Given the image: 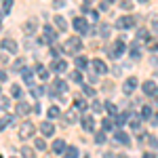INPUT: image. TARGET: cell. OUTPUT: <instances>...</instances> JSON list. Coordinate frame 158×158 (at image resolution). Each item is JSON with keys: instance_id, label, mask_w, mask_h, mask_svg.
<instances>
[{"instance_id": "1", "label": "cell", "mask_w": 158, "mask_h": 158, "mask_svg": "<svg viewBox=\"0 0 158 158\" xmlns=\"http://www.w3.org/2000/svg\"><path fill=\"white\" fill-rule=\"evenodd\" d=\"M124 51H127V44H124V38H120V40H114L108 47V55L112 59H118V57H122Z\"/></svg>"}, {"instance_id": "2", "label": "cell", "mask_w": 158, "mask_h": 158, "mask_svg": "<svg viewBox=\"0 0 158 158\" xmlns=\"http://www.w3.org/2000/svg\"><path fill=\"white\" fill-rule=\"evenodd\" d=\"M80 49H82V40H80V38H70V40H65V44H63V51H65L68 55H74V53H78Z\"/></svg>"}, {"instance_id": "3", "label": "cell", "mask_w": 158, "mask_h": 158, "mask_svg": "<svg viewBox=\"0 0 158 158\" xmlns=\"http://www.w3.org/2000/svg\"><path fill=\"white\" fill-rule=\"evenodd\" d=\"M34 131H36V124H34V122H23V124L19 127V137H21V139H30V137L34 135Z\"/></svg>"}, {"instance_id": "4", "label": "cell", "mask_w": 158, "mask_h": 158, "mask_svg": "<svg viewBox=\"0 0 158 158\" xmlns=\"http://www.w3.org/2000/svg\"><path fill=\"white\" fill-rule=\"evenodd\" d=\"M42 32H44V42H49V44H55L57 42V30L53 25H44Z\"/></svg>"}, {"instance_id": "5", "label": "cell", "mask_w": 158, "mask_h": 158, "mask_svg": "<svg viewBox=\"0 0 158 158\" xmlns=\"http://www.w3.org/2000/svg\"><path fill=\"white\" fill-rule=\"evenodd\" d=\"M74 30L80 32V34H89V32H91V27L86 25L85 17H74Z\"/></svg>"}, {"instance_id": "6", "label": "cell", "mask_w": 158, "mask_h": 158, "mask_svg": "<svg viewBox=\"0 0 158 158\" xmlns=\"http://www.w3.org/2000/svg\"><path fill=\"white\" fill-rule=\"evenodd\" d=\"M135 25V17H120V19H116V27L118 30H131Z\"/></svg>"}, {"instance_id": "7", "label": "cell", "mask_w": 158, "mask_h": 158, "mask_svg": "<svg viewBox=\"0 0 158 158\" xmlns=\"http://www.w3.org/2000/svg\"><path fill=\"white\" fill-rule=\"evenodd\" d=\"M91 65H93L95 74H99V76H101V74H108V65H106L101 59H93V63H91Z\"/></svg>"}, {"instance_id": "8", "label": "cell", "mask_w": 158, "mask_h": 158, "mask_svg": "<svg viewBox=\"0 0 158 158\" xmlns=\"http://www.w3.org/2000/svg\"><path fill=\"white\" fill-rule=\"evenodd\" d=\"M114 141H116V143H122V146H129V143H131L129 135L124 133V131H116V133H114Z\"/></svg>"}, {"instance_id": "9", "label": "cell", "mask_w": 158, "mask_h": 158, "mask_svg": "<svg viewBox=\"0 0 158 158\" xmlns=\"http://www.w3.org/2000/svg\"><path fill=\"white\" fill-rule=\"evenodd\" d=\"M156 82H154V80H148V82H143V85H141V91H143V95H154V93H156Z\"/></svg>"}, {"instance_id": "10", "label": "cell", "mask_w": 158, "mask_h": 158, "mask_svg": "<svg viewBox=\"0 0 158 158\" xmlns=\"http://www.w3.org/2000/svg\"><path fill=\"white\" fill-rule=\"evenodd\" d=\"M2 49H4V51H9V53H13V55H15L19 47H17V42H15V40L6 38V40H2Z\"/></svg>"}, {"instance_id": "11", "label": "cell", "mask_w": 158, "mask_h": 158, "mask_svg": "<svg viewBox=\"0 0 158 158\" xmlns=\"http://www.w3.org/2000/svg\"><path fill=\"white\" fill-rule=\"evenodd\" d=\"M82 129H85V131H95V120H93V116H89V114L82 116Z\"/></svg>"}, {"instance_id": "12", "label": "cell", "mask_w": 158, "mask_h": 158, "mask_svg": "<svg viewBox=\"0 0 158 158\" xmlns=\"http://www.w3.org/2000/svg\"><path fill=\"white\" fill-rule=\"evenodd\" d=\"M51 70H53V72H65V70H68V63L63 59H55L51 63Z\"/></svg>"}, {"instance_id": "13", "label": "cell", "mask_w": 158, "mask_h": 158, "mask_svg": "<svg viewBox=\"0 0 158 158\" xmlns=\"http://www.w3.org/2000/svg\"><path fill=\"white\" fill-rule=\"evenodd\" d=\"M40 131H42L44 137H51V135L55 133V124H53V122H42V124H40Z\"/></svg>"}, {"instance_id": "14", "label": "cell", "mask_w": 158, "mask_h": 158, "mask_svg": "<svg viewBox=\"0 0 158 158\" xmlns=\"http://www.w3.org/2000/svg\"><path fill=\"white\" fill-rule=\"evenodd\" d=\"M135 86H137V78H135V76L127 78V82H124V93H127V95H131V93L135 91Z\"/></svg>"}, {"instance_id": "15", "label": "cell", "mask_w": 158, "mask_h": 158, "mask_svg": "<svg viewBox=\"0 0 158 158\" xmlns=\"http://www.w3.org/2000/svg\"><path fill=\"white\" fill-rule=\"evenodd\" d=\"M53 91H57V93H65V91H68V82L61 80V78H57V80L53 82Z\"/></svg>"}, {"instance_id": "16", "label": "cell", "mask_w": 158, "mask_h": 158, "mask_svg": "<svg viewBox=\"0 0 158 158\" xmlns=\"http://www.w3.org/2000/svg\"><path fill=\"white\" fill-rule=\"evenodd\" d=\"M30 112H32V106H27L25 101H19V103H17V114H19V116H27Z\"/></svg>"}, {"instance_id": "17", "label": "cell", "mask_w": 158, "mask_h": 158, "mask_svg": "<svg viewBox=\"0 0 158 158\" xmlns=\"http://www.w3.org/2000/svg\"><path fill=\"white\" fill-rule=\"evenodd\" d=\"M21 78H23L25 85H32V82H34V72L27 70V68H23V70H21Z\"/></svg>"}, {"instance_id": "18", "label": "cell", "mask_w": 158, "mask_h": 158, "mask_svg": "<svg viewBox=\"0 0 158 158\" xmlns=\"http://www.w3.org/2000/svg\"><path fill=\"white\" fill-rule=\"evenodd\" d=\"M65 141H63V139H57V141H53V152H55V154H63V152H65Z\"/></svg>"}, {"instance_id": "19", "label": "cell", "mask_w": 158, "mask_h": 158, "mask_svg": "<svg viewBox=\"0 0 158 158\" xmlns=\"http://www.w3.org/2000/svg\"><path fill=\"white\" fill-rule=\"evenodd\" d=\"M63 158H78V148H65V152H63Z\"/></svg>"}, {"instance_id": "20", "label": "cell", "mask_w": 158, "mask_h": 158, "mask_svg": "<svg viewBox=\"0 0 158 158\" xmlns=\"http://www.w3.org/2000/svg\"><path fill=\"white\" fill-rule=\"evenodd\" d=\"M38 30V25H36V21H27V23L23 25V34H34Z\"/></svg>"}, {"instance_id": "21", "label": "cell", "mask_w": 158, "mask_h": 158, "mask_svg": "<svg viewBox=\"0 0 158 158\" xmlns=\"http://www.w3.org/2000/svg\"><path fill=\"white\" fill-rule=\"evenodd\" d=\"M36 74H38V78H40V80H47V78H49V72H47V70H44L40 63L36 65Z\"/></svg>"}, {"instance_id": "22", "label": "cell", "mask_w": 158, "mask_h": 158, "mask_svg": "<svg viewBox=\"0 0 158 158\" xmlns=\"http://www.w3.org/2000/svg\"><path fill=\"white\" fill-rule=\"evenodd\" d=\"M146 40H150L148 30H139V32H137V44H139V42H146Z\"/></svg>"}, {"instance_id": "23", "label": "cell", "mask_w": 158, "mask_h": 158, "mask_svg": "<svg viewBox=\"0 0 158 158\" xmlns=\"http://www.w3.org/2000/svg\"><path fill=\"white\" fill-rule=\"evenodd\" d=\"M55 23H57V30H59V32H65V30H68V23H65L63 17H55Z\"/></svg>"}, {"instance_id": "24", "label": "cell", "mask_w": 158, "mask_h": 158, "mask_svg": "<svg viewBox=\"0 0 158 158\" xmlns=\"http://www.w3.org/2000/svg\"><path fill=\"white\" fill-rule=\"evenodd\" d=\"M13 122V116H4V118H0V131H4L6 127H11Z\"/></svg>"}, {"instance_id": "25", "label": "cell", "mask_w": 158, "mask_h": 158, "mask_svg": "<svg viewBox=\"0 0 158 158\" xmlns=\"http://www.w3.org/2000/svg\"><path fill=\"white\" fill-rule=\"evenodd\" d=\"M101 127H103V131L108 133V131H112V129H114V120H112V118H103Z\"/></svg>"}, {"instance_id": "26", "label": "cell", "mask_w": 158, "mask_h": 158, "mask_svg": "<svg viewBox=\"0 0 158 158\" xmlns=\"http://www.w3.org/2000/svg\"><path fill=\"white\" fill-rule=\"evenodd\" d=\"M30 93H32L36 99H40L42 95H44V89H42V86H32V91H30Z\"/></svg>"}, {"instance_id": "27", "label": "cell", "mask_w": 158, "mask_h": 158, "mask_svg": "<svg viewBox=\"0 0 158 158\" xmlns=\"http://www.w3.org/2000/svg\"><path fill=\"white\" fill-rule=\"evenodd\" d=\"M139 116H141V118H152V116H154V114H152V108H150V106H143Z\"/></svg>"}, {"instance_id": "28", "label": "cell", "mask_w": 158, "mask_h": 158, "mask_svg": "<svg viewBox=\"0 0 158 158\" xmlns=\"http://www.w3.org/2000/svg\"><path fill=\"white\" fill-rule=\"evenodd\" d=\"M59 114H61V110L57 108V106H51L49 108V118H57Z\"/></svg>"}, {"instance_id": "29", "label": "cell", "mask_w": 158, "mask_h": 158, "mask_svg": "<svg viewBox=\"0 0 158 158\" xmlns=\"http://www.w3.org/2000/svg\"><path fill=\"white\" fill-rule=\"evenodd\" d=\"M118 4H120L122 11H131L133 6H131V0H118Z\"/></svg>"}, {"instance_id": "30", "label": "cell", "mask_w": 158, "mask_h": 158, "mask_svg": "<svg viewBox=\"0 0 158 158\" xmlns=\"http://www.w3.org/2000/svg\"><path fill=\"white\" fill-rule=\"evenodd\" d=\"M82 91H85V95H86V97H95V89H93V86L85 85V86H82Z\"/></svg>"}, {"instance_id": "31", "label": "cell", "mask_w": 158, "mask_h": 158, "mask_svg": "<svg viewBox=\"0 0 158 158\" xmlns=\"http://www.w3.org/2000/svg\"><path fill=\"white\" fill-rule=\"evenodd\" d=\"M11 95H13V97H17V99H19V97H21V86H19V85H13V89H11Z\"/></svg>"}, {"instance_id": "32", "label": "cell", "mask_w": 158, "mask_h": 158, "mask_svg": "<svg viewBox=\"0 0 158 158\" xmlns=\"http://www.w3.org/2000/svg\"><path fill=\"white\" fill-rule=\"evenodd\" d=\"M11 9H13V0H2V11L11 13Z\"/></svg>"}, {"instance_id": "33", "label": "cell", "mask_w": 158, "mask_h": 158, "mask_svg": "<svg viewBox=\"0 0 158 158\" xmlns=\"http://www.w3.org/2000/svg\"><path fill=\"white\" fill-rule=\"evenodd\" d=\"M9 108H11V101H9L6 97H0V110H4V112H6Z\"/></svg>"}, {"instance_id": "34", "label": "cell", "mask_w": 158, "mask_h": 158, "mask_svg": "<svg viewBox=\"0 0 158 158\" xmlns=\"http://www.w3.org/2000/svg\"><path fill=\"white\" fill-rule=\"evenodd\" d=\"M74 106H76L78 112H85V110H86V103L82 101V99H76V101H74Z\"/></svg>"}, {"instance_id": "35", "label": "cell", "mask_w": 158, "mask_h": 158, "mask_svg": "<svg viewBox=\"0 0 158 158\" xmlns=\"http://www.w3.org/2000/svg\"><path fill=\"white\" fill-rule=\"evenodd\" d=\"M99 36L101 38H110V27L108 25H101V27H99Z\"/></svg>"}, {"instance_id": "36", "label": "cell", "mask_w": 158, "mask_h": 158, "mask_svg": "<svg viewBox=\"0 0 158 158\" xmlns=\"http://www.w3.org/2000/svg\"><path fill=\"white\" fill-rule=\"evenodd\" d=\"M21 156L23 158H34V150H32V148H23V150H21Z\"/></svg>"}, {"instance_id": "37", "label": "cell", "mask_w": 158, "mask_h": 158, "mask_svg": "<svg viewBox=\"0 0 158 158\" xmlns=\"http://www.w3.org/2000/svg\"><path fill=\"white\" fill-rule=\"evenodd\" d=\"M139 55H141V53H139V44H133V47H131V57H133V59H139Z\"/></svg>"}, {"instance_id": "38", "label": "cell", "mask_w": 158, "mask_h": 158, "mask_svg": "<svg viewBox=\"0 0 158 158\" xmlns=\"http://www.w3.org/2000/svg\"><path fill=\"white\" fill-rule=\"evenodd\" d=\"M76 65L82 70V68H86V65H89V61H86L85 57H76Z\"/></svg>"}, {"instance_id": "39", "label": "cell", "mask_w": 158, "mask_h": 158, "mask_svg": "<svg viewBox=\"0 0 158 158\" xmlns=\"http://www.w3.org/2000/svg\"><path fill=\"white\" fill-rule=\"evenodd\" d=\"M72 120H76V112H74V108L70 110V112H68V114H65V122H68V124H70V122Z\"/></svg>"}, {"instance_id": "40", "label": "cell", "mask_w": 158, "mask_h": 158, "mask_svg": "<svg viewBox=\"0 0 158 158\" xmlns=\"http://www.w3.org/2000/svg\"><path fill=\"white\" fill-rule=\"evenodd\" d=\"M95 141H97V143H103V141H106V131H99V133L95 135Z\"/></svg>"}, {"instance_id": "41", "label": "cell", "mask_w": 158, "mask_h": 158, "mask_svg": "<svg viewBox=\"0 0 158 158\" xmlns=\"http://www.w3.org/2000/svg\"><path fill=\"white\" fill-rule=\"evenodd\" d=\"M70 78H72L74 82H82V74H80V72H74V74H70Z\"/></svg>"}, {"instance_id": "42", "label": "cell", "mask_w": 158, "mask_h": 158, "mask_svg": "<svg viewBox=\"0 0 158 158\" xmlns=\"http://www.w3.org/2000/svg\"><path fill=\"white\" fill-rule=\"evenodd\" d=\"M148 49H150V51H156L158 49V42L154 40V38H150V40H148Z\"/></svg>"}, {"instance_id": "43", "label": "cell", "mask_w": 158, "mask_h": 158, "mask_svg": "<svg viewBox=\"0 0 158 158\" xmlns=\"http://www.w3.org/2000/svg\"><path fill=\"white\" fill-rule=\"evenodd\" d=\"M34 146H36V150H40V152H42V150H47V143H44L42 139H36V143H34Z\"/></svg>"}, {"instance_id": "44", "label": "cell", "mask_w": 158, "mask_h": 158, "mask_svg": "<svg viewBox=\"0 0 158 158\" xmlns=\"http://www.w3.org/2000/svg\"><path fill=\"white\" fill-rule=\"evenodd\" d=\"M127 120H129V114H127V112L118 116V124H127Z\"/></svg>"}, {"instance_id": "45", "label": "cell", "mask_w": 158, "mask_h": 158, "mask_svg": "<svg viewBox=\"0 0 158 158\" xmlns=\"http://www.w3.org/2000/svg\"><path fill=\"white\" fill-rule=\"evenodd\" d=\"M101 110H103V106H101L97 99H95V101H93V112H101Z\"/></svg>"}, {"instance_id": "46", "label": "cell", "mask_w": 158, "mask_h": 158, "mask_svg": "<svg viewBox=\"0 0 158 158\" xmlns=\"http://www.w3.org/2000/svg\"><path fill=\"white\" fill-rule=\"evenodd\" d=\"M103 108H108V112H110V114H116V106H114V103H106Z\"/></svg>"}, {"instance_id": "47", "label": "cell", "mask_w": 158, "mask_h": 158, "mask_svg": "<svg viewBox=\"0 0 158 158\" xmlns=\"http://www.w3.org/2000/svg\"><path fill=\"white\" fill-rule=\"evenodd\" d=\"M13 68H15V70H21V68H25V65H23V59H17V61H15V65H13Z\"/></svg>"}, {"instance_id": "48", "label": "cell", "mask_w": 158, "mask_h": 158, "mask_svg": "<svg viewBox=\"0 0 158 158\" xmlns=\"http://www.w3.org/2000/svg\"><path fill=\"white\" fill-rule=\"evenodd\" d=\"M59 53H61L59 47H51V55H53V57H55V55H59Z\"/></svg>"}, {"instance_id": "49", "label": "cell", "mask_w": 158, "mask_h": 158, "mask_svg": "<svg viewBox=\"0 0 158 158\" xmlns=\"http://www.w3.org/2000/svg\"><path fill=\"white\" fill-rule=\"evenodd\" d=\"M6 76H9V74L4 72V70H0V82H2V80H6Z\"/></svg>"}, {"instance_id": "50", "label": "cell", "mask_w": 158, "mask_h": 158, "mask_svg": "<svg viewBox=\"0 0 158 158\" xmlns=\"http://www.w3.org/2000/svg\"><path fill=\"white\" fill-rule=\"evenodd\" d=\"M152 122H154V127H158V114H154V116H152Z\"/></svg>"}, {"instance_id": "51", "label": "cell", "mask_w": 158, "mask_h": 158, "mask_svg": "<svg viewBox=\"0 0 158 158\" xmlns=\"http://www.w3.org/2000/svg\"><path fill=\"white\" fill-rule=\"evenodd\" d=\"M143 158H156V156H154L152 152H146V154H143Z\"/></svg>"}, {"instance_id": "52", "label": "cell", "mask_w": 158, "mask_h": 158, "mask_svg": "<svg viewBox=\"0 0 158 158\" xmlns=\"http://www.w3.org/2000/svg\"><path fill=\"white\" fill-rule=\"evenodd\" d=\"M154 32H156V34H158V21H156V23H154Z\"/></svg>"}, {"instance_id": "53", "label": "cell", "mask_w": 158, "mask_h": 158, "mask_svg": "<svg viewBox=\"0 0 158 158\" xmlns=\"http://www.w3.org/2000/svg\"><path fill=\"white\" fill-rule=\"evenodd\" d=\"M89 2H95V0H86V4H89Z\"/></svg>"}, {"instance_id": "54", "label": "cell", "mask_w": 158, "mask_h": 158, "mask_svg": "<svg viewBox=\"0 0 158 158\" xmlns=\"http://www.w3.org/2000/svg\"><path fill=\"white\" fill-rule=\"evenodd\" d=\"M139 2H146V0H139Z\"/></svg>"}, {"instance_id": "55", "label": "cell", "mask_w": 158, "mask_h": 158, "mask_svg": "<svg viewBox=\"0 0 158 158\" xmlns=\"http://www.w3.org/2000/svg\"><path fill=\"white\" fill-rule=\"evenodd\" d=\"M106 2H112V0H106Z\"/></svg>"}, {"instance_id": "56", "label": "cell", "mask_w": 158, "mask_h": 158, "mask_svg": "<svg viewBox=\"0 0 158 158\" xmlns=\"http://www.w3.org/2000/svg\"><path fill=\"white\" fill-rule=\"evenodd\" d=\"M0 17H2V13H0Z\"/></svg>"}, {"instance_id": "57", "label": "cell", "mask_w": 158, "mask_h": 158, "mask_svg": "<svg viewBox=\"0 0 158 158\" xmlns=\"http://www.w3.org/2000/svg\"><path fill=\"white\" fill-rule=\"evenodd\" d=\"M0 30H2V25H0Z\"/></svg>"}, {"instance_id": "58", "label": "cell", "mask_w": 158, "mask_h": 158, "mask_svg": "<svg viewBox=\"0 0 158 158\" xmlns=\"http://www.w3.org/2000/svg\"><path fill=\"white\" fill-rule=\"evenodd\" d=\"M0 158H2V156H0Z\"/></svg>"}, {"instance_id": "59", "label": "cell", "mask_w": 158, "mask_h": 158, "mask_svg": "<svg viewBox=\"0 0 158 158\" xmlns=\"http://www.w3.org/2000/svg\"><path fill=\"white\" fill-rule=\"evenodd\" d=\"M156 91H158V89H156Z\"/></svg>"}]
</instances>
